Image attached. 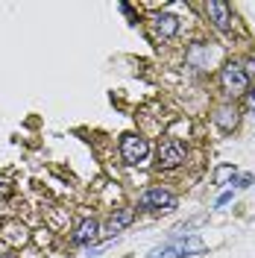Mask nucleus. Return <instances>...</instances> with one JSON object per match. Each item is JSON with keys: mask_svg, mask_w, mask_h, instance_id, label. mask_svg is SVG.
<instances>
[{"mask_svg": "<svg viewBox=\"0 0 255 258\" xmlns=\"http://www.w3.org/2000/svg\"><path fill=\"white\" fill-rule=\"evenodd\" d=\"M243 68V74H246V80H255V59H246V62L240 64Z\"/></svg>", "mask_w": 255, "mask_h": 258, "instance_id": "obj_14", "label": "nucleus"}, {"mask_svg": "<svg viewBox=\"0 0 255 258\" xmlns=\"http://www.w3.org/2000/svg\"><path fill=\"white\" fill-rule=\"evenodd\" d=\"M246 74H243V68L238 62H229L220 68V88H223L229 97H238V94H246Z\"/></svg>", "mask_w": 255, "mask_h": 258, "instance_id": "obj_2", "label": "nucleus"}, {"mask_svg": "<svg viewBox=\"0 0 255 258\" xmlns=\"http://www.w3.org/2000/svg\"><path fill=\"white\" fill-rule=\"evenodd\" d=\"M206 12L211 15L214 27H217L220 32L232 30V12H229V3H223V0H208V3H206Z\"/></svg>", "mask_w": 255, "mask_h": 258, "instance_id": "obj_6", "label": "nucleus"}, {"mask_svg": "<svg viewBox=\"0 0 255 258\" xmlns=\"http://www.w3.org/2000/svg\"><path fill=\"white\" fill-rule=\"evenodd\" d=\"M211 120H214V126L220 129V132H232V129L238 126V109L235 106H220V109H214L211 114Z\"/></svg>", "mask_w": 255, "mask_h": 258, "instance_id": "obj_7", "label": "nucleus"}, {"mask_svg": "<svg viewBox=\"0 0 255 258\" xmlns=\"http://www.w3.org/2000/svg\"><path fill=\"white\" fill-rule=\"evenodd\" d=\"M208 59H211V53H208L203 44H194V47L188 50V64H194V68H206Z\"/></svg>", "mask_w": 255, "mask_h": 258, "instance_id": "obj_12", "label": "nucleus"}, {"mask_svg": "<svg viewBox=\"0 0 255 258\" xmlns=\"http://www.w3.org/2000/svg\"><path fill=\"white\" fill-rule=\"evenodd\" d=\"M138 206L147 211H173L176 209V197L164 188H147L138 200Z\"/></svg>", "mask_w": 255, "mask_h": 258, "instance_id": "obj_4", "label": "nucleus"}, {"mask_svg": "<svg viewBox=\"0 0 255 258\" xmlns=\"http://www.w3.org/2000/svg\"><path fill=\"white\" fill-rule=\"evenodd\" d=\"M132 220H135V211H132V209H117L112 214V220H109V232L117 235V232H123Z\"/></svg>", "mask_w": 255, "mask_h": 258, "instance_id": "obj_10", "label": "nucleus"}, {"mask_svg": "<svg viewBox=\"0 0 255 258\" xmlns=\"http://www.w3.org/2000/svg\"><path fill=\"white\" fill-rule=\"evenodd\" d=\"M185 159H188V153H185V147L179 144L176 138H167V141L159 147L161 167H179V164H185Z\"/></svg>", "mask_w": 255, "mask_h": 258, "instance_id": "obj_5", "label": "nucleus"}, {"mask_svg": "<svg viewBox=\"0 0 255 258\" xmlns=\"http://www.w3.org/2000/svg\"><path fill=\"white\" fill-rule=\"evenodd\" d=\"M150 156V141L141 135H123L120 138V159L126 164H141Z\"/></svg>", "mask_w": 255, "mask_h": 258, "instance_id": "obj_3", "label": "nucleus"}, {"mask_svg": "<svg viewBox=\"0 0 255 258\" xmlns=\"http://www.w3.org/2000/svg\"><path fill=\"white\" fill-rule=\"evenodd\" d=\"M153 27H156V32H159L161 38H170V35L179 32V18L170 15V12H161V15H156Z\"/></svg>", "mask_w": 255, "mask_h": 258, "instance_id": "obj_9", "label": "nucleus"}, {"mask_svg": "<svg viewBox=\"0 0 255 258\" xmlns=\"http://www.w3.org/2000/svg\"><path fill=\"white\" fill-rule=\"evenodd\" d=\"M203 246L206 243L200 241L197 235H188V238H176L170 243H161L156 246L153 252L147 258H182V255H197V252H203Z\"/></svg>", "mask_w": 255, "mask_h": 258, "instance_id": "obj_1", "label": "nucleus"}, {"mask_svg": "<svg viewBox=\"0 0 255 258\" xmlns=\"http://www.w3.org/2000/svg\"><path fill=\"white\" fill-rule=\"evenodd\" d=\"M235 167L232 164H223V167H217V173H214V185H226V179H235Z\"/></svg>", "mask_w": 255, "mask_h": 258, "instance_id": "obj_13", "label": "nucleus"}, {"mask_svg": "<svg viewBox=\"0 0 255 258\" xmlns=\"http://www.w3.org/2000/svg\"><path fill=\"white\" fill-rule=\"evenodd\" d=\"M97 235H100V226H97L94 217H85L80 226H77V232H74V241L80 243V246H88V243L97 241Z\"/></svg>", "mask_w": 255, "mask_h": 258, "instance_id": "obj_8", "label": "nucleus"}, {"mask_svg": "<svg viewBox=\"0 0 255 258\" xmlns=\"http://www.w3.org/2000/svg\"><path fill=\"white\" fill-rule=\"evenodd\" d=\"M27 229L21 223H6L3 226V241L6 243H12V246H21V243H27Z\"/></svg>", "mask_w": 255, "mask_h": 258, "instance_id": "obj_11", "label": "nucleus"}, {"mask_svg": "<svg viewBox=\"0 0 255 258\" xmlns=\"http://www.w3.org/2000/svg\"><path fill=\"white\" fill-rule=\"evenodd\" d=\"M246 112L255 114V88H252V91H246Z\"/></svg>", "mask_w": 255, "mask_h": 258, "instance_id": "obj_15", "label": "nucleus"}]
</instances>
